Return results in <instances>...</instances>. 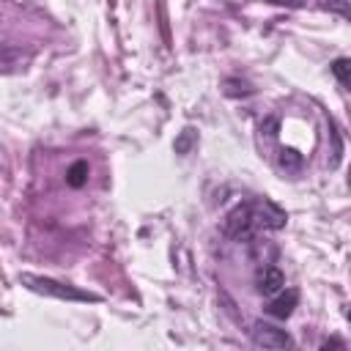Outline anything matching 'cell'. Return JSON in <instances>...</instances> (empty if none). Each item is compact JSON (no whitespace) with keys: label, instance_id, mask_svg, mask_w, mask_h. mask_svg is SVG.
I'll list each match as a JSON object with an SVG mask.
<instances>
[{"label":"cell","instance_id":"277c9868","mask_svg":"<svg viewBox=\"0 0 351 351\" xmlns=\"http://www.w3.org/2000/svg\"><path fill=\"white\" fill-rule=\"evenodd\" d=\"M252 214H255V228H263V230H280V228H285V211L280 206H274L269 197L255 200L252 203Z\"/></svg>","mask_w":351,"mask_h":351},{"label":"cell","instance_id":"52a82bcc","mask_svg":"<svg viewBox=\"0 0 351 351\" xmlns=\"http://www.w3.org/2000/svg\"><path fill=\"white\" fill-rule=\"evenodd\" d=\"M197 140H200L197 129H195V126H184V129L178 132V137L173 140V151H176L178 156H186V154H192V148L197 145Z\"/></svg>","mask_w":351,"mask_h":351},{"label":"cell","instance_id":"8992f818","mask_svg":"<svg viewBox=\"0 0 351 351\" xmlns=\"http://www.w3.org/2000/svg\"><path fill=\"white\" fill-rule=\"evenodd\" d=\"M296 304H299V291L296 288H288V291H280L271 302H269V315H274V318H280V321H285L293 310H296Z\"/></svg>","mask_w":351,"mask_h":351},{"label":"cell","instance_id":"ba28073f","mask_svg":"<svg viewBox=\"0 0 351 351\" xmlns=\"http://www.w3.org/2000/svg\"><path fill=\"white\" fill-rule=\"evenodd\" d=\"M88 173H90L88 162H85V159H77V162L66 170V184H69L71 189H80V186L88 184Z\"/></svg>","mask_w":351,"mask_h":351},{"label":"cell","instance_id":"e0dca14e","mask_svg":"<svg viewBox=\"0 0 351 351\" xmlns=\"http://www.w3.org/2000/svg\"><path fill=\"white\" fill-rule=\"evenodd\" d=\"M346 318H348V321H351V307H348V310H346Z\"/></svg>","mask_w":351,"mask_h":351},{"label":"cell","instance_id":"4fadbf2b","mask_svg":"<svg viewBox=\"0 0 351 351\" xmlns=\"http://www.w3.org/2000/svg\"><path fill=\"white\" fill-rule=\"evenodd\" d=\"M225 93L228 96H250L252 88L247 82H239V80H225Z\"/></svg>","mask_w":351,"mask_h":351},{"label":"cell","instance_id":"7c38bea8","mask_svg":"<svg viewBox=\"0 0 351 351\" xmlns=\"http://www.w3.org/2000/svg\"><path fill=\"white\" fill-rule=\"evenodd\" d=\"M329 137H332V159H329V167H337L340 165V156H343V140L337 134V126L329 121Z\"/></svg>","mask_w":351,"mask_h":351},{"label":"cell","instance_id":"8fae6325","mask_svg":"<svg viewBox=\"0 0 351 351\" xmlns=\"http://www.w3.org/2000/svg\"><path fill=\"white\" fill-rule=\"evenodd\" d=\"M332 74L346 85V88H351V60L348 58H337V60H332Z\"/></svg>","mask_w":351,"mask_h":351},{"label":"cell","instance_id":"9c48e42d","mask_svg":"<svg viewBox=\"0 0 351 351\" xmlns=\"http://www.w3.org/2000/svg\"><path fill=\"white\" fill-rule=\"evenodd\" d=\"M280 165H282L288 173H299L302 165H304V156H302L296 148H282V151H280Z\"/></svg>","mask_w":351,"mask_h":351},{"label":"cell","instance_id":"2e32d148","mask_svg":"<svg viewBox=\"0 0 351 351\" xmlns=\"http://www.w3.org/2000/svg\"><path fill=\"white\" fill-rule=\"evenodd\" d=\"M329 346H332V348H343L346 343H343V340H337V337H332V340H324V343H321V348H329Z\"/></svg>","mask_w":351,"mask_h":351},{"label":"cell","instance_id":"3957f363","mask_svg":"<svg viewBox=\"0 0 351 351\" xmlns=\"http://www.w3.org/2000/svg\"><path fill=\"white\" fill-rule=\"evenodd\" d=\"M250 337H252V343L258 348H274V351H280V348H291L293 346V337L285 329H280L274 324H266V321L252 324Z\"/></svg>","mask_w":351,"mask_h":351},{"label":"cell","instance_id":"5bb4252c","mask_svg":"<svg viewBox=\"0 0 351 351\" xmlns=\"http://www.w3.org/2000/svg\"><path fill=\"white\" fill-rule=\"evenodd\" d=\"M277 129H280V121L277 118H266L261 123V132H266V137H277Z\"/></svg>","mask_w":351,"mask_h":351},{"label":"cell","instance_id":"6da1fadb","mask_svg":"<svg viewBox=\"0 0 351 351\" xmlns=\"http://www.w3.org/2000/svg\"><path fill=\"white\" fill-rule=\"evenodd\" d=\"M19 282L27 285L30 291L36 293H47V296H55V299H69V302H99L96 293H88V291H80L74 285H66V282H58L52 277H41V274H19Z\"/></svg>","mask_w":351,"mask_h":351},{"label":"cell","instance_id":"30bf717a","mask_svg":"<svg viewBox=\"0 0 351 351\" xmlns=\"http://www.w3.org/2000/svg\"><path fill=\"white\" fill-rule=\"evenodd\" d=\"M318 8H324L329 14H337V16L351 22V3L348 0H318Z\"/></svg>","mask_w":351,"mask_h":351},{"label":"cell","instance_id":"9a60e30c","mask_svg":"<svg viewBox=\"0 0 351 351\" xmlns=\"http://www.w3.org/2000/svg\"><path fill=\"white\" fill-rule=\"evenodd\" d=\"M263 3H274V5H285V8H302L304 0H263Z\"/></svg>","mask_w":351,"mask_h":351},{"label":"cell","instance_id":"7a4b0ae2","mask_svg":"<svg viewBox=\"0 0 351 351\" xmlns=\"http://www.w3.org/2000/svg\"><path fill=\"white\" fill-rule=\"evenodd\" d=\"M255 230V214H252V203H239L228 211L225 222H222V233L233 241L250 239Z\"/></svg>","mask_w":351,"mask_h":351},{"label":"cell","instance_id":"5b68a950","mask_svg":"<svg viewBox=\"0 0 351 351\" xmlns=\"http://www.w3.org/2000/svg\"><path fill=\"white\" fill-rule=\"evenodd\" d=\"M255 288H258V293H263V296H274V293H280V291L285 288V274H282L277 266H263V269L258 271Z\"/></svg>","mask_w":351,"mask_h":351}]
</instances>
